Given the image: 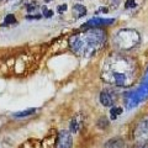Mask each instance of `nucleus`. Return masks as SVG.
<instances>
[{"mask_svg": "<svg viewBox=\"0 0 148 148\" xmlns=\"http://www.w3.org/2000/svg\"><path fill=\"white\" fill-rule=\"evenodd\" d=\"M101 77L109 84L116 86H130L135 82L137 68L132 59L114 54L103 63Z\"/></svg>", "mask_w": 148, "mask_h": 148, "instance_id": "obj_1", "label": "nucleus"}, {"mask_svg": "<svg viewBox=\"0 0 148 148\" xmlns=\"http://www.w3.org/2000/svg\"><path fill=\"white\" fill-rule=\"evenodd\" d=\"M100 103L104 106H111V105H114V100L109 92L104 90V91H101V94H100Z\"/></svg>", "mask_w": 148, "mask_h": 148, "instance_id": "obj_8", "label": "nucleus"}, {"mask_svg": "<svg viewBox=\"0 0 148 148\" xmlns=\"http://www.w3.org/2000/svg\"><path fill=\"white\" fill-rule=\"evenodd\" d=\"M110 114H111V120H116L119 115H120V114H122V109H121V108H119V106H114V108L111 109Z\"/></svg>", "mask_w": 148, "mask_h": 148, "instance_id": "obj_13", "label": "nucleus"}, {"mask_svg": "<svg viewBox=\"0 0 148 148\" xmlns=\"http://www.w3.org/2000/svg\"><path fill=\"white\" fill-rule=\"evenodd\" d=\"M133 140L141 146L148 142V116L142 117L136 125L133 130Z\"/></svg>", "mask_w": 148, "mask_h": 148, "instance_id": "obj_4", "label": "nucleus"}, {"mask_svg": "<svg viewBox=\"0 0 148 148\" xmlns=\"http://www.w3.org/2000/svg\"><path fill=\"white\" fill-rule=\"evenodd\" d=\"M45 1H51V0H45Z\"/></svg>", "mask_w": 148, "mask_h": 148, "instance_id": "obj_22", "label": "nucleus"}, {"mask_svg": "<svg viewBox=\"0 0 148 148\" xmlns=\"http://www.w3.org/2000/svg\"><path fill=\"white\" fill-rule=\"evenodd\" d=\"M37 111V109H27V110H24V111H17V112L14 114V116L15 117H18V119H21V117H27V116H31V115H34L35 112Z\"/></svg>", "mask_w": 148, "mask_h": 148, "instance_id": "obj_10", "label": "nucleus"}, {"mask_svg": "<svg viewBox=\"0 0 148 148\" xmlns=\"http://www.w3.org/2000/svg\"><path fill=\"white\" fill-rule=\"evenodd\" d=\"M110 1H111V3H112V4H114V5H115V6H117V5H119V4H120V0H110Z\"/></svg>", "mask_w": 148, "mask_h": 148, "instance_id": "obj_20", "label": "nucleus"}, {"mask_svg": "<svg viewBox=\"0 0 148 148\" xmlns=\"http://www.w3.org/2000/svg\"><path fill=\"white\" fill-rule=\"evenodd\" d=\"M41 17H42L41 15H27L26 16L27 20H32V18H41Z\"/></svg>", "mask_w": 148, "mask_h": 148, "instance_id": "obj_19", "label": "nucleus"}, {"mask_svg": "<svg viewBox=\"0 0 148 148\" xmlns=\"http://www.w3.org/2000/svg\"><path fill=\"white\" fill-rule=\"evenodd\" d=\"M17 24V20L15 18V16L12 15V14H9L6 15L5 20H4V26H9V25H15Z\"/></svg>", "mask_w": 148, "mask_h": 148, "instance_id": "obj_12", "label": "nucleus"}, {"mask_svg": "<svg viewBox=\"0 0 148 148\" xmlns=\"http://www.w3.org/2000/svg\"><path fill=\"white\" fill-rule=\"evenodd\" d=\"M141 36L133 29H121L115 35V43L120 49L128 51L140 43Z\"/></svg>", "mask_w": 148, "mask_h": 148, "instance_id": "obj_3", "label": "nucleus"}, {"mask_svg": "<svg viewBox=\"0 0 148 148\" xmlns=\"http://www.w3.org/2000/svg\"><path fill=\"white\" fill-rule=\"evenodd\" d=\"M86 8L84 5H82V4H75V5L73 6V14L75 15L77 18H79V17H83V16H85L86 15Z\"/></svg>", "mask_w": 148, "mask_h": 148, "instance_id": "obj_7", "label": "nucleus"}, {"mask_svg": "<svg viewBox=\"0 0 148 148\" xmlns=\"http://www.w3.org/2000/svg\"><path fill=\"white\" fill-rule=\"evenodd\" d=\"M67 9H68L67 4H62V5H59V6L57 8V11H58L59 14H63L64 11H67Z\"/></svg>", "mask_w": 148, "mask_h": 148, "instance_id": "obj_18", "label": "nucleus"}, {"mask_svg": "<svg viewBox=\"0 0 148 148\" xmlns=\"http://www.w3.org/2000/svg\"><path fill=\"white\" fill-rule=\"evenodd\" d=\"M123 147H125V142L121 140V138L110 140L105 146V148H123Z\"/></svg>", "mask_w": 148, "mask_h": 148, "instance_id": "obj_9", "label": "nucleus"}, {"mask_svg": "<svg viewBox=\"0 0 148 148\" xmlns=\"http://www.w3.org/2000/svg\"><path fill=\"white\" fill-rule=\"evenodd\" d=\"M42 10H43V16H45V17H47V18L52 17V15H53V11H52V10H48L47 6H46V5L42 8Z\"/></svg>", "mask_w": 148, "mask_h": 148, "instance_id": "obj_15", "label": "nucleus"}, {"mask_svg": "<svg viewBox=\"0 0 148 148\" xmlns=\"http://www.w3.org/2000/svg\"><path fill=\"white\" fill-rule=\"evenodd\" d=\"M115 20L114 18H100V17H94L89 20L82 26V29H94V27H98V26H101V25H111L114 24Z\"/></svg>", "mask_w": 148, "mask_h": 148, "instance_id": "obj_6", "label": "nucleus"}, {"mask_svg": "<svg viewBox=\"0 0 148 148\" xmlns=\"http://www.w3.org/2000/svg\"><path fill=\"white\" fill-rule=\"evenodd\" d=\"M73 146V138H72V133L63 130L58 133L57 141H56V148H72Z\"/></svg>", "mask_w": 148, "mask_h": 148, "instance_id": "obj_5", "label": "nucleus"}, {"mask_svg": "<svg viewBox=\"0 0 148 148\" xmlns=\"http://www.w3.org/2000/svg\"><path fill=\"white\" fill-rule=\"evenodd\" d=\"M138 148H148V145H143V146H141V147H138Z\"/></svg>", "mask_w": 148, "mask_h": 148, "instance_id": "obj_21", "label": "nucleus"}, {"mask_svg": "<svg viewBox=\"0 0 148 148\" xmlns=\"http://www.w3.org/2000/svg\"><path fill=\"white\" fill-rule=\"evenodd\" d=\"M135 6H136L135 0H126V3H125V8L126 9H131V8H135Z\"/></svg>", "mask_w": 148, "mask_h": 148, "instance_id": "obj_16", "label": "nucleus"}, {"mask_svg": "<svg viewBox=\"0 0 148 148\" xmlns=\"http://www.w3.org/2000/svg\"><path fill=\"white\" fill-rule=\"evenodd\" d=\"M98 126L100 127V128H106L109 126V121H108V119L106 117H101L99 121H98Z\"/></svg>", "mask_w": 148, "mask_h": 148, "instance_id": "obj_14", "label": "nucleus"}, {"mask_svg": "<svg viewBox=\"0 0 148 148\" xmlns=\"http://www.w3.org/2000/svg\"><path fill=\"white\" fill-rule=\"evenodd\" d=\"M37 9H38V5H37V4H30V5H27V11L29 12L36 11Z\"/></svg>", "mask_w": 148, "mask_h": 148, "instance_id": "obj_17", "label": "nucleus"}, {"mask_svg": "<svg viewBox=\"0 0 148 148\" xmlns=\"http://www.w3.org/2000/svg\"><path fill=\"white\" fill-rule=\"evenodd\" d=\"M106 42V32L99 27L89 29L84 34L73 35L69 38V47L73 52L83 57H91Z\"/></svg>", "mask_w": 148, "mask_h": 148, "instance_id": "obj_2", "label": "nucleus"}, {"mask_svg": "<svg viewBox=\"0 0 148 148\" xmlns=\"http://www.w3.org/2000/svg\"><path fill=\"white\" fill-rule=\"evenodd\" d=\"M79 128H80V122L78 121L77 117H74L71 121V132L78 133V132H79Z\"/></svg>", "mask_w": 148, "mask_h": 148, "instance_id": "obj_11", "label": "nucleus"}]
</instances>
